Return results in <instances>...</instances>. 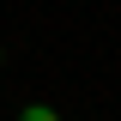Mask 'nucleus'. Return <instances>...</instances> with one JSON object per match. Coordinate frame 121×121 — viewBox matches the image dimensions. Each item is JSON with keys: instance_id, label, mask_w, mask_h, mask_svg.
<instances>
[{"instance_id": "nucleus-1", "label": "nucleus", "mask_w": 121, "mask_h": 121, "mask_svg": "<svg viewBox=\"0 0 121 121\" xmlns=\"http://www.w3.org/2000/svg\"><path fill=\"white\" fill-rule=\"evenodd\" d=\"M18 121H55V115H48L43 103H30V109H24V115H18Z\"/></svg>"}, {"instance_id": "nucleus-2", "label": "nucleus", "mask_w": 121, "mask_h": 121, "mask_svg": "<svg viewBox=\"0 0 121 121\" xmlns=\"http://www.w3.org/2000/svg\"><path fill=\"white\" fill-rule=\"evenodd\" d=\"M0 67H6V48H0Z\"/></svg>"}]
</instances>
